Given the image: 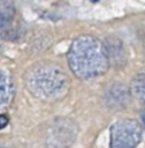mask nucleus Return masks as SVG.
Returning a JSON list of instances; mask_svg holds the SVG:
<instances>
[{"label":"nucleus","mask_w":145,"mask_h":148,"mask_svg":"<svg viewBox=\"0 0 145 148\" xmlns=\"http://www.w3.org/2000/svg\"><path fill=\"white\" fill-rule=\"evenodd\" d=\"M131 90H132V95L137 100L141 101L142 103H145V71L137 73L136 77L132 80Z\"/></svg>","instance_id":"7"},{"label":"nucleus","mask_w":145,"mask_h":148,"mask_svg":"<svg viewBox=\"0 0 145 148\" xmlns=\"http://www.w3.org/2000/svg\"><path fill=\"white\" fill-rule=\"evenodd\" d=\"M92 1H97V0H92Z\"/></svg>","instance_id":"10"},{"label":"nucleus","mask_w":145,"mask_h":148,"mask_svg":"<svg viewBox=\"0 0 145 148\" xmlns=\"http://www.w3.org/2000/svg\"><path fill=\"white\" fill-rule=\"evenodd\" d=\"M14 95L13 81L8 73L0 71V112L9 106Z\"/></svg>","instance_id":"5"},{"label":"nucleus","mask_w":145,"mask_h":148,"mask_svg":"<svg viewBox=\"0 0 145 148\" xmlns=\"http://www.w3.org/2000/svg\"><path fill=\"white\" fill-rule=\"evenodd\" d=\"M16 8L12 0H0V33L9 29L14 20Z\"/></svg>","instance_id":"6"},{"label":"nucleus","mask_w":145,"mask_h":148,"mask_svg":"<svg viewBox=\"0 0 145 148\" xmlns=\"http://www.w3.org/2000/svg\"><path fill=\"white\" fill-rule=\"evenodd\" d=\"M8 122H9V119H8V117H7V115L0 114V130L4 129V127H7Z\"/></svg>","instance_id":"8"},{"label":"nucleus","mask_w":145,"mask_h":148,"mask_svg":"<svg viewBox=\"0 0 145 148\" xmlns=\"http://www.w3.org/2000/svg\"><path fill=\"white\" fill-rule=\"evenodd\" d=\"M61 122L63 123H60V121L56 122V148H68L76 136V129L71 121L64 119Z\"/></svg>","instance_id":"4"},{"label":"nucleus","mask_w":145,"mask_h":148,"mask_svg":"<svg viewBox=\"0 0 145 148\" xmlns=\"http://www.w3.org/2000/svg\"><path fill=\"white\" fill-rule=\"evenodd\" d=\"M141 138V126L137 121L120 119L111 126L110 148H136Z\"/></svg>","instance_id":"3"},{"label":"nucleus","mask_w":145,"mask_h":148,"mask_svg":"<svg viewBox=\"0 0 145 148\" xmlns=\"http://www.w3.org/2000/svg\"><path fill=\"white\" fill-rule=\"evenodd\" d=\"M0 148H7V147H0Z\"/></svg>","instance_id":"9"},{"label":"nucleus","mask_w":145,"mask_h":148,"mask_svg":"<svg viewBox=\"0 0 145 148\" xmlns=\"http://www.w3.org/2000/svg\"><path fill=\"white\" fill-rule=\"evenodd\" d=\"M68 63L72 72L80 79L99 76L109 67L105 46L92 36H80L72 42Z\"/></svg>","instance_id":"1"},{"label":"nucleus","mask_w":145,"mask_h":148,"mask_svg":"<svg viewBox=\"0 0 145 148\" xmlns=\"http://www.w3.org/2000/svg\"><path fill=\"white\" fill-rule=\"evenodd\" d=\"M26 87L35 97L45 101H58L69 89V79L60 67L50 63L35 66L26 75Z\"/></svg>","instance_id":"2"}]
</instances>
